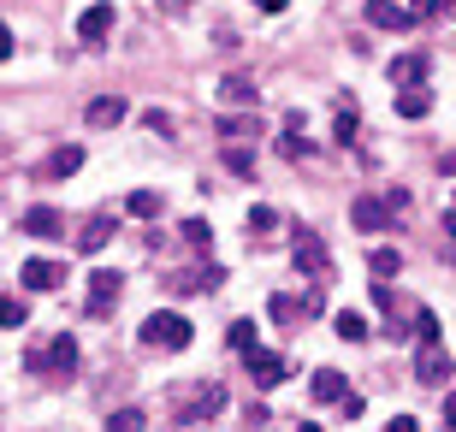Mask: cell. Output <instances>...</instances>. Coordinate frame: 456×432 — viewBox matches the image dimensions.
I'll use <instances>...</instances> for the list:
<instances>
[{"mask_svg": "<svg viewBox=\"0 0 456 432\" xmlns=\"http://www.w3.org/2000/svg\"><path fill=\"white\" fill-rule=\"evenodd\" d=\"M30 368H36L48 385H65L78 374V337H48L42 350H30Z\"/></svg>", "mask_w": 456, "mask_h": 432, "instance_id": "6da1fadb", "label": "cell"}, {"mask_svg": "<svg viewBox=\"0 0 456 432\" xmlns=\"http://www.w3.org/2000/svg\"><path fill=\"white\" fill-rule=\"evenodd\" d=\"M190 337H196V326L184 315H172V308L142 320V344H155V350H190Z\"/></svg>", "mask_w": 456, "mask_h": 432, "instance_id": "7a4b0ae2", "label": "cell"}, {"mask_svg": "<svg viewBox=\"0 0 456 432\" xmlns=\"http://www.w3.org/2000/svg\"><path fill=\"white\" fill-rule=\"evenodd\" d=\"M172 409H179V427H201L225 409V385H190V391H179Z\"/></svg>", "mask_w": 456, "mask_h": 432, "instance_id": "3957f363", "label": "cell"}, {"mask_svg": "<svg viewBox=\"0 0 456 432\" xmlns=\"http://www.w3.org/2000/svg\"><path fill=\"white\" fill-rule=\"evenodd\" d=\"M291 261H297V273L315 278V284H326V278H332V255H326V243H320L315 231H297V243H291Z\"/></svg>", "mask_w": 456, "mask_h": 432, "instance_id": "277c9868", "label": "cell"}, {"mask_svg": "<svg viewBox=\"0 0 456 432\" xmlns=\"http://www.w3.org/2000/svg\"><path fill=\"white\" fill-rule=\"evenodd\" d=\"M451 374H456V368H451V355L438 350V344H421V350H415V379H421V385H445Z\"/></svg>", "mask_w": 456, "mask_h": 432, "instance_id": "5b68a950", "label": "cell"}, {"mask_svg": "<svg viewBox=\"0 0 456 432\" xmlns=\"http://www.w3.org/2000/svg\"><path fill=\"white\" fill-rule=\"evenodd\" d=\"M19 278H24V291H60V284H65V267H60V261H24V267H19Z\"/></svg>", "mask_w": 456, "mask_h": 432, "instance_id": "8992f818", "label": "cell"}, {"mask_svg": "<svg viewBox=\"0 0 456 432\" xmlns=\"http://www.w3.org/2000/svg\"><path fill=\"white\" fill-rule=\"evenodd\" d=\"M427 72H433V59H427V54H397L391 59V83H397V89H427Z\"/></svg>", "mask_w": 456, "mask_h": 432, "instance_id": "52a82bcc", "label": "cell"}, {"mask_svg": "<svg viewBox=\"0 0 456 432\" xmlns=\"http://www.w3.org/2000/svg\"><path fill=\"white\" fill-rule=\"evenodd\" d=\"M243 361H249V379H255V385H278V379L291 374V361H285L278 350H249Z\"/></svg>", "mask_w": 456, "mask_h": 432, "instance_id": "ba28073f", "label": "cell"}, {"mask_svg": "<svg viewBox=\"0 0 456 432\" xmlns=\"http://www.w3.org/2000/svg\"><path fill=\"white\" fill-rule=\"evenodd\" d=\"M368 24H379V30H415V12L409 6H397V0H368Z\"/></svg>", "mask_w": 456, "mask_h": 432, "instance_id": "9c48e42d", "label": "cell"}, {"mask_svg": "<svg viewBox=\"0 0 456 432\" xmlns=\"http://www.w3.org/2000/svg\"><path fill=\"white\" fill-rule=\"evenodd\" d=\"M125 95H101V101H89L83 107V118H89V131H113V125H125Z\"/></svg>", "mask_w": 456, "mask_h": 432, "instance_id": "30bf717a", "label": "cell"}, {"mask_svg": "<svg viewBox=\"0 0 456 432\" xmlns=\"http://www.w3.org/2000/svg\"><path fill=\"white\" fill-rule=\"evenodd\" d=\"M107 30H113V6H107V0H95V6L78 19V36L89 42V48H101V42H107Z\"/></svg>", "mask_w": 456, "mask_h": 432, "instance_id": "8fae6325", "label": "cell"}, {"mask_svg": "<svg viewBox=\"0 0 456 432\" xmlns=\"http://www.w3.org/2000/svg\"><path fill=\"white\" fill-rule=\"evenodd\" d=\"M119 291H125L119 273H89V308H95V315H107V308L119 302Z\"/></svg>", "mask_w": 456, "mask_h": 432, "instance_id": "7c38bea8", "label": "cell"}, {"mask_svg": "<svg viewBox=\"0 0 456 432\" xmlns=\"http://www.w3.org/2000/svg\"><path fill=\"white\" fill-rule=\"evenodd\" d=\"M350 219H356V231H385V225H391V208H385V201H374V196H356Z\"/></svg>", "mask_w": 456, "mask_h": 432, "instance_id": "4fadbf2b", "label": "cell"}, {"mask_svg": "<svg viewBox=\"0 0 456 432\" xmlns=\"http://www.w3.org/2000/svg\"><path fill=\"white\" fill-rule=\"evenodd\" d=\"M113 243V214H95V219H83V237H78V249L83 255H101Z\"/></svg>", "mask_w": 456, "mask_h": 432, "instance_id": "5bb4252c", "label": "cell"}, {"mask_svg": "<svg viewBox=\"0 0 456 432\" xmlns=\"http://www.w3.org/2000/svg\"><path fill=\"white\" fill-rule=\"evenodd\" d=\"M344 385H350V379L338 374V368H320L308 391H315V403H338V409H344V397H350V391H344Z\"/></svg>", "mask_w": 456, "mask_h": 432, "instance_id": "9a60e30c", "label": "cell"}, {"mask_svg": "<svg viewBox=\"0 0 456 432\" xmlns=\"http://www.w3.org/2000/svg\"><path fill=\"white\" fill-rule=\"evenodd\" d=\"M83 160H89V148H72V142H65V148H54V155H48V166H42V172H48V178H72V172H83Z\"/></svg>", "mask_w": 456, "mask_h": 432, "instance_id": "2e32d148", "label": "cell"}, {"mask_svg": "<svg viewBox=\"0 0 456 432\" xmlns=\"http://www.w3.org/2000/svg\"><path fill=\"white\" fill-rule=\"evenodd\" d=\"M160 208H166L160 190H131V196H125V214L131 219H160Z\"/></svg>", "mask_w": 456, "mask_h": 432, "instance_id": "e0dca14e", "label": "cell"}, {"mask_svg": "<svg viewBox=\"0 0 456 432\" xmlns=\"http://www.w3.org/2000/svg\"><path fill=\"white\" fill-rule=\"evenodd\" d=\"M219 101H225V107H255V83L249 78H225L219 83Z\"/></svg>", "mask_w": 456, "mask_h": 432, "instance_id": "ac0fdd59", "label": "cell"}, {"mask_svg": "<svg viewBox=\"0 0 456 432\" xmlns=\"http://www.w3.org/2000/svg\"><path fill=\"white\" fill-rule=\"evenodd\" d=\"M24 231L30 237H60V214H54V208H30V214H24Z\"/></svg>", "mask_w": 456, "mask_h": 432, "instance_id": "d6986e66", "label": "cell"}, {"mask_svg": "<svg viewBox=\"0 0 456 432\" xmlns=\"http://www.w3.org/2000/svg\"><path fill=\"white\" fill-rule=\"evenodd\" d=\"M427 107H433L427 89H397V113L403 118H427Z\"/></svg>", "mask_w": 456, "mask_h": 432, "instance_id": "ffe728a7", "label": "cell"}, {"mask_svg": "<svg viewBox=\"0 0 456 432\" xmlns=\"http://www.w3.org/2000/svg\"><path fill=\"white\" fill-rule=\"evenodd\" d=\"M255 131H261V125L249 113H219V137H225V142H232V137H255Z\"/></svg>", "mask_w": 456, "mask_h": 432, "instance_id": "44dd1931", "label": "cell"}, {"mask_svg": "<svg viewBox=\"0 0 456 432\" xmlns=\"http://www.w3.org/2000/svg\"><path fill=\"white\" fill-rule=\"evenodd\" d=\"M225 344H232V350H238V355L261 350V344H255V320H232V332H225Z\"/></svg>", "mask_w": 456, "mask_h": 432, "instance_id": "7402d4cb", "label": "cell"}, {"mask_svg": "<svg viewBox=\"0 0 456 432\" xmlns=\"http://www.w3.org/2000/svg\"><path fill=\"white\" fill-rule=\"evenodd\" d=\"M332 326H338V337H344V344H361V337H368V320H361L356 308H344V315H338Z\"/></svg>", "mask_w": 456, "mask_h": 432, "instance_id": "603a6c76", "label": "cell"}, {"mask_svg": "<svg viewBox=\"0 0 456 432\" xmlns=\"http://www.w3.org/2000/svg\"><path fill=\"white\" fill-rule=\"evenodd\" d=\"M356 131H361V118H356V107H338V125H332V142H356Z\"/></svg>", "mask_w": 456, "mask_h": 432, "instance_id": "cb8c5ba5", "label": "cell"}, {"mask_svg": "<svg viewBox=\"0 0 456 432\" xmlns=\"http://www.w3.org/2000/svg\"><path fill=\"white\" fill-rule=\"evenodd\" d=\"M107 432H148V421H142V409H119L107 414Z\"/></svg>", "mask_w": 456, "mask_h": 432, "instance_id": "d4e9b609", "label": "cell"}, {"mask_svg": "<svg viewBox=\"0 0 456 432\" xmlns=\"http://www.w3.org/2000/svg\"><path fill=\"white\" fill-rule=\"evenodd\" d=\"M368 267H374V278H397L403 255H397V249H374V255H368Z\"/></svg>", "mask_w": 456, "mask_h": 432, "instance_id": "484cf974", "label": "cell"}, {"mask_svg": "<svg viewBox=\"0 0 456 432\" xmlns=\"http://www.w3.org/2000/svg\"><path fill=\"white\" fill-rule=\"evenodd\" d=\"M24 315H30V308H24V296H0V326H6V332L24 326Z\"/></svg>", "mask_w": 456, "mask_h": 432, "instance_id": "4316f807", "label": "cell"}, {"mask_svg": "<svg viewBox=\"0 0 456 432\" xmlns=\"http://www.w3.org/2000/svg\"><path fill=\"white\" fill-rule=\"evenodd\" d=\"M415 19H456V0H421Z\"/></svg>", "mask_w": 456, "mask_h": 432, "instance_id": "83f0119b", "label": "cell"}, {"mask_svg": "<svg viewBox=\"0 0 456 432\" xmlns=\"http://www.w3.org/2000/svg\"><path fill=\"white\" fill-rule=\"evenodd\" d=\"M415 337H421V344H438V315H433V308H421V315H415Z\"/></svg>", "mask_w": 456, "mask_h": 432, "instance_id": "f1b7e54d", "label": "cell"}, {"mask_svg": "<svg viewBox=\"0 0 456 432\" xmlns=\"http://www.w3.org/2000/svg\"><path fill=\"white\" fill-rule=\"evenodd\" d=\"M208 237H214V231H208V219H190V225H184V243H190L196 255L208 249Z\"/></svg>", "mask_w": 456, "mask_h": 432, "instance_id": "f546056e", "label": "cell"}, {"mask_svg": "<svg viewBox=\"0 0 456 432\" xmlns=\"http://www.w3.org/2000/svg\"><path fill=\"white\" fill-rule=\"evenodd\" d=\"M225 166H232L238 178H249L255 172V155H249V148H225Z\"/></svg>", "mask_w": 456, "mask_h": 432, "instance_id": "4dcf8cb0", "label": "cell"}, {"mask_svg": "<svg viewBox=\"0 0 456 432\" xmlns=\"http://www.w3.org/2000/svg\"><path fill=\"white\" fill-rule=\"evenodd\" d=\"M273 208H267V201H261V208H249V231H273Z\"/></svg>", "mask_w": 456, "mask_h": 432, "instance_id": "1f68e13d", "label": "cell"}, {"mask_svg": "<svg viewBox=\"0 0 456 432\" xmlns=\"http://www.w3.org/2000/svg\"><path fill=\"white\" fill-rule=\"evenodd\" d=\"M278 148H285V155H291V160H308V155H315V148H308V142H302V137H297V131H291V137L278 142Z\"/></svg>", "mask_w": 456, "mask_h": 432, "instance_id": "d6a6232c", "label": "cell"}, {"mask_svg": "<svg viewBox=\"0 0 456 432\" xmlns=\"http://www.w3.org/2000/svg\"><path fill=\"white\" fill-rule=\"evenodd\" d=\"M385 432H421V421H415V414H391V421H385Z\"/></svg>", "mask_w": 456, "mask_h": 432, "instance_id": "836d02e7", "label": "cell"}, {"mask_svg": "<svg viewBox=\"0 0 456 432\" xmlns=\"http://www.w3.org/2000/svg\"><path fill=\"white\" fill-rule=\"evenodd\" d=\"M0 59H12V30L0 24Z\"/></svg>", "mask_w": 456, "mask_h": 432, "instance_id": "e575fe53", "label": "cell"}, {"mask_svg": "<svg viewBox=\"0 0 456 432\" xmlns=\"http://www.w3.org/2000/svg\"><path fill=\"white\" fill-rule=\"evenodd\" d=\"M445 427L456 432V397H445Z\"/></svg>", "mask_w": 456, "mask_h": 432, "instance_id": "d590c367", "label": "cell"}, {"mask_svg": "<svg viewBox=\"0 0 456 432\" xmlns=\"http://www.w3.org/2000/svg\"><path fill=\"white\" fill-rule=\"evenodd\" d=\"M261 12H285V6H291V0H255Z\"/></svg>", "mask_w": 456, "mask_h": 432, "instance_id": "8d00e7d4", "label": "cell"}, {"mask_svg": "<svg viewBox=\"0 0 456 432\" xmlns=\"http://www.w3.org/2000/svg\"><path fill=\"white\" fill-rule=\"evenodd\" d=\"M445 231H451V237H456V208H451V214H445Z\"/></svg>", "mask_w": 456, "mask_h": 432, "instance_id": "74e56055", "label": "cell"}, {"mask_svg": "<svg viewBox=\"0 0 456 432\" xmlns=\"http://www.w3.org/2000/svg\"><path fill=\"white\" fill-rule=\"evenodd\" d=\"M297 432H320V427H315V421H302V427H297Z\"/></svg>", "mask_w": 456, "mask_h": 432, "instance_id": "f35d334b", "label": "cell"}]
</instances>
